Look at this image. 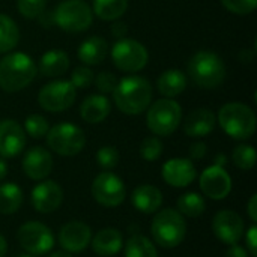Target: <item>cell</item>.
<instances>
[{
	"instance_id": "1",
	"label": "cell",
	"mask_w": 257,
	"mask_h": 257,
	"mask_svg": "<svg viewBox=\"0 0 257 257\" xmlns=\"http://www.w3.org/2000/svg\"><path fill=\"white\" fill-rule=\"evenodd\" d=\"M113 99L119 111L130 116L140 114L148 110L152 101V86L143 77H125L117 81L113 90Z\"/></svg>"
},
{
	"instance_id": "2",
	"label": "cell",
	"mask_w": 257,
	"mask_h": 257,
	"mask_svg": "<svg viewBox=\"0 0 257 257\" xmlns=\"http://www.w3.org/2000/svg\"><path fill=\"white\" fill-rule=\"evenodd\" d=\"M38 66L26 53H11L0 60V87L5 92H18L36 77Z\"/></svg>"
},
{
	"instance_id": "3",
	"label": "cell",
	"mask_w": 257,
	"mask_h": 257,
	"mask_svg": "<svg viewBox=\"0 0 257 257\" xmlns=\"http://www.w3.org/2000/svg\"><path fill=\"white\" fill-rule=\"evenodd\" d=\"M221 130L235 140H247L256 133L257 119L251 107L242 102L224 104L217 116Z\"/></svg>"
},
{
	"instance_id": "4",
	"label": "cell",
	"mask_w": 257,
	"mask_h": 257,
	"mask_svg": "<svg viewBox=\"0 0 257 257\" xmlns=\"http://www.w3.org/2000/svg\"><path fill=\"white\" fill-rule=\"evenodd\" d=\"M188 75L202 89H215L226 78L223 59L212 51H197L188 62Z\"/></svg>"
},
{
	"instance_id": "5",
	"label": "cell",
	"mask_w": 257,
	"mask_h": 257,
	"mask_svg": "<svg viewBox=\"0 0 257 257\" xmlns=\"http://www.w3.org/2000/svg\"><path fill=\"white\" fill-rule=\"evenodd\" d=\"M151 233L154 241L166 250L178 247L187 235V223L182 214H179L175 209H163L157 211L152 226H151Z\"/></svg>"
},
{
	"instance_id": "6",
	"label": "cell",
	"mask_w": 257,
	"mask_h": 257,
	"mask_svg": "<svg viewBox=\"0 0 257 257\" xmlns=\"http://www.w3.org/2000/svg\"><path fill=\"white\" fill-rule=\"evenodd\" d=\"M51 18L59 29L68 33H80L92 26L93 12L83 0H65L54 8Z\"/></svg>"
},
{
	"instance_id": "7",
	"label": "cell",
	"mask_w": 257,
	"mask_h": 257,
	"mask_svg": "<svg viewBox=\"0 0 257 257\" xmlns=\"http://www.w3.org/2000/svg\"><path fill=\"white\" fill-rule=\"evenodd\" d=\"M146 125L155 134L167 137L173 134L182 122V108L173 98H163L148 107Z\"/></svg>"
},
{
	"instance_id": "8",
	"label": "cell",
	"mask_w": 257,
	"mask_h": 257,
	"mask_svg": "<svg viewBox=\"0 0 257 257\" xmlns=\"http://www.w3.org/2000/svg\"><path fill=\"white\" fill-rule=\"evenodd\" d=\"M48 148L62 157H74L80 154L86 145L84 131L74 123H57L47 133Z\"/></svg>"
},
{
	"instance_id": "9",
	"label": "cell",
	"mask_w": 257,
	"mask_h": 257,
	"mask_svg": "<svg viewBox=\"0 0 257 257\" xmlns=\"http://www.w3.org/2000/svg\"><path fill=\"white\" fill-rule=\"evenodd\" d=\"M111 60L120 71L137 72L148 65L149 54L146 47L139 41L122 38L111 48Z\"/></svg>"
},
{
	"instance_id": "10",
	"label": "cell",
	"mask_w": 257,
	"mask_h": 257,
	"mask_svg": "<svg viewBox=\"0 0 257 257\" xmlns=\"http://www.w3.org/2000/svg\"><path fill=\"white\" fill-rule=\"evenodd\" d=\"M17 241L20 247L32 256H41L53 250L54 235L39 221H27L17 232Z\"/></svg>"
},
{
	"instance_id": "11",
	"label": "cell",
	"mask_w": 257,
	"mask_h": 257,
	"mask_svg": "<svg viewBox=\"0 0 257 257\" xmlns=\"http://www.w3.org/2000/svg\"><path fill=\"white\" fill-rule=\"evenodd\" d=\"M75 87L68 80L47 83L38 93L39 105L50 113H60L71 108L75 102Z\"/></svg>"
},
{
	"instance_id": "12",
	"label": "cell",
	"mask_w": 257,
	"mask_h": 257,
	"mask_svg": "<svg viewBox=\"0 0 257 257\" xmlns=\"http://www.w3.org/2000/svg\"><path fill=\"white\" fill-rule=\"evenodd\" d=\"M92 196L96 203L105 208H114L123 203L126 196V188L123 181L117 175L107 170L99 173L93 179Z\"/></svg>"
},
{
	"instance_id": "13",
	"label": "cell",
	"mask_w": 257,
	"mask_h": 257,
	"mask_svg": "<svg viewBox=\"0 0 257 257\" xmlns=\"http://www.w3.org/2000/svg\"><path fill=\"white\" fill-rule=\"evenodd\" d=\"M212 232L215 238L227 245L238 244L245 232L244 220L239 214L230 209H223L212 220Z\"/></svg>"
},
{
	"instance_id": "14",
	"label": "cell",
	"mask_w": 257,
	"mask_h": 257,
	"mask_svg": "<svg viewBox=\"0 0 257 257\" xmlns=\"http://www.w3.org/2000/svg\"><path fill=\"white\" fill-rule=\"evenodd\" d=\"M200 190L203 194L212 200H223L232 191V178L224 167L211 166L203 170L199 179Z\"/></svg>"
},
{
	"instance_id": "15",
	"label": "cell",
	"mask_w": 257,
	"mask_h": 257,
	"mask_svg": "<svg viewBox=\"0 0 257 257\" xmlns=\"http://www.w3.org/2000/svg\"><path fill=\"white\" fill-rule=\"evenodd\" d=\"M32 206L39 214H51L54 212L63 200V190L54 181H41L30 194Z\"/></svg>"
},
{
	"instance_id": "16",
	"label": "cell",
	"mask_w": 257,
	"mask_h": 257,
	"mask_svg": "<svg viewBox=\"0 0 257 257\" xmlns=\"http://www.w3.org/2000/svg\"><path fill=\"white\" fill-rule=\"evenodd\" d=\"M92 239L90 227L83 221H69L59 232V244L68 253L84 251Z\"/></svg>"
},
{
	"instance_id": "17",
	"label": "cell",
	"mask_w": 257,
	"mask_h": 257,
	"mask_svg": "<svg viewBox=\"0 0 257 257\" xmlns=\"http://www.w3.org/2000/svg\"><path fill=\"white\" fill-rule=\"evenodd\" d=\"M26 148V133L23 126L12 119L0 122V157L14 158Z\"/></svg>"
},
{
	"instance_id": "18",
	"label": "cell",
	"mask_w": 257,
	"mask_h": 257,
	"mask_svg": "<svg viewBox=\"0 0 257 257\" xmlns=\"http://www.w3.org/2000/svg\"><path fill=\"white\" fill-rule=\"evenodd\" d=\"M197 170L188 158H172L163 166V179L175 188H185L194 182Z\"/></svg>"
},
{
	"instance_id": "19",
	"label": "cell",
	"mask_w": 257,
	"mask_h": 257,
	"mask_svg": "<svg viewBox=\"0 0 257 257\" xmlns=\"http://www.w3.org/2000/svg\"><path fill=\"white\" fill-rule=\"evenodd\" d=\"M53 157L51 154L41 146L30 148L23 158V170L27 178L33 181H44L53 172Z\"/></svg>"
},
{
	"instance_id": "20",
	"label": "cell",
	"mask_w": 257,
	"mask_h": 257,
	"mask_svg": "<svg viewBox=\"0 0 257 257\" xmlns=\"http://www.w3.org/2000/svg\"><path fill=\"white\" fill-rule=\"evenodd\" d=\"M217 117L209 108H196L184 120V133L188 137H205L215 128Z\"/></svg>"
},
{
	"instance_id": "21",
	"label": "cell",
	"mask_w": 257,
	"mask_h": 257,
	"mask_svg": "<svg viewBox=\"0 0 257 257\" xmlns=\"http://www.w3.org/2000/svg\"><path fill=\"white\" fill-rule=\"evenodd\" d=\"M131 203L142 214H155L163 205V193L155 185L143 184L133 191Z\"/></svg>"
},
{
	"instance_id": "22",
	"label": "cell",
	"mask_w": 257,
	"mask_h": 257,
	"mask_svg": "<svg viewBox=\"0 0 257 257\" xmlns=\"http://www.w3.org/2000/svg\"><path fill=\"white\" fill-rule=\"evenodd\" d=\"M92 250L102 257H110L117 254L122 247H123V236L117 229L113 227H107L99 230L92 239Z\"/></svg>"
},
{
	"instance_id": "23",
	"label": "cell",
	"mask_w": 257,
	"mask_h": 257,
	"mask_svg": "<svg viewBox=\"0 0 257 257\" xmlns=\"http://www.w3.org/2000/svg\"><path fill=\"white\" fill-rule=\"evenodd\" d=\"M111 111V104L104 95H89L80 105L81 119L87 123H101L108 117Z\"/></svg>"
},
{
	"instance_id": "24",
	"label": "cell",
	"mask_w": 257,
	"mask_h": 257,
	"mask_svg": "<svg viewBox=\"0 0 257 257\" xmlns=\"http://www.w3.org/2000/svg\"><path fill=\"white\" fill-rule=\"evenodd\" d=\"M108 53V44L101 36H90L84 39L78 47V59L84 65H99L104 62Z\"/></svg>"
},
{
	"instance_id": "25",
	"label": "cell",
	"mask_w": 257,
	"mask_h": 257,
	"mask_svg": "<svg viewBox=\"0 0 257 257\" xmlns=\"http://www.w3.org/2000/svg\"><path fill=\"white\" fill-rule=\"evenodd\" d=\"M69 68V57L62 50H50L42 54L38 71L44 77H59L63 75Z\"/></svg>"
},
{
	"instance_id": "26",
	"label": "cell",
	"mask_w": 257,
	"mask_h": 257,
	"mask_svg": "<svg viewBox=\"0 0 257 257\" xmlns=\"http://www.w3.org/2000/svg\"><path fill=\"white\" fill-rule=\"evenodd\" d=\"M158 92L166 98H175L187 89V75L181 69H167L157 80Z\"/></svg>"
},
{
	"instance_id": "27",
	"label": "cell",
	"mask_w": 257,
	"mask_h": 257,
	"mask_svg": "<svg viewBox=\"0 0 257 257\" xmlns=\"http://www.w3.org/2000/svg\"><path fill=\"white\" fill-rule=\"evenodd\" d=\"M23 190L14 184V182H6L0 185V214L3 215H11L15 214L21 205H23Z\"/></svg>"
},
{
	"instance_id": "28",
	"label": "cell",
	"mask_w": 257,
	"mask_h": 257,
	"mask_svg": "<svg viewBox=\"0 0 257 257\" xmlns=\"http://www.w3.org/2000/svg\"><path fill=\"white\" fill-rule=\"evenodd\" d=\"M128 8V0H93V14L104 21L120 18Z\"/></svg>"
},
{
	"instance_id": "29",
	"label": "cell",
	"mask_w": 257,
	"mask_h": 257,
	"mask_svg": "<svg viewBox=\"0 0 257 257\" xmlns=\"http://www.w3.org/2000/svg\"><path fill=\"white\" fill-rule=\"evenodd\" d=\"M18 41H20L18 26L11 17L0 14V53L11 51L12 48L17 47Z\"/></svg>"
},
{
	"instance_id": "30",
	"label": "cell",
	"mask_w": 257,
	"mask_h": 257,
	"mask_svg": "<svg viewBox=\"0 0 257 257\" xmlns=\"http://www.w3.org/2000/svg\"><path fill=\"white\" fill-rule=\"evenodd\" d=\"M125 257H158V251L149 238L133 235L125 244Z\"/></svg>"
},
{
	"instance_id": "31",
	"label": "cell",
	"mask_w": 257,
	"mask_h": 257,
	"mask_svg": "<svg viewBox=\"0 0 257 257\" xmlns=\"http://www.w3.org/2000/svg\"><path fill=\"white\" fill-rule=\"evenodd\" d=\"M205 211H206V202L197 193H185L178 199V212L185 217L197 218Z\"/></svg>"
},
{
	"instance_id": "32",
	"label": "cell",
	"mask_w": 257,
	"mask_h": 257,
	"mask_svg": "<svg viewBox=\"0 0 257 257\" xmlns=\"http://www.w3.org/2000/svg\"><path fill=\"white\" fill-rule=\"evenodd\" d=\"M233 164L241 170H250L256 164V149L250 145H238L232 152Z\"/></svg>"
},
{
	"instance_id": "33",
	"label": "cell",
	"mask_w": 257,
	"mask_h": 257,
	"mask_svg": "<svg viewBox=\"0 0 257 257\" xmlns=\"http://www.w3.org/2000/svg\"><path fill=\"white\" fill-rule=\"evenodd\" d=\"M24 133L29 134L32 139H42L47 136L48 130H50V123L48 120L41 116V114H30L26 117L24 120Z\"/></svg>"
},
{
	"instance_id": "34",
	"label": "cell",
	"mask_w": 257,
	"mask_h": 257,
	"mask_svg": "<svg viewBox=\"0 0 257 257\" xmlns=\"http://www.w3.org/2000/svg\"><path fill=\"white\" fill-rule=\"evenodd\" d=\"M163 143L158 137H146L140 145V155L146 161H157L163 155Z\"/></svg>"
},
{
	"instance_id": "35",
	"label": "cell",
	"mask_w": 257,
	"mask_h": 257,
	"mask_svg": "<svg viewBox=\"0 0 257 257\" xmlns=\"http://www.w3.org/2000/svg\"><path fill=\"white\" fill-rule=\"evenodd\" d=\"M47 6V0H17L18 12L29 20L38 18Z\"/></svg>"
},
{
	"instance_id": "36",
	"label": "cell",
	"mask_w": 257,
	"mask_h": 257,
	"mask_svg": "<svg viewBox=\"0 0 257 257\" xmlns=\"http://www.w3.org/2000/svg\"><path fill=\"white\" fill-rule=\"evenodd\" d=\"M96 163L101 169L111 170L119 163V152L114 146H102L96 152Z\"/></svg>"
},
{
	"instance_id": "37",
	"label": "cell",
	"mask_w": 257,
	"mask_h": 257,
	"mask_svg": "<svg viewBox=\"0 0 257 257\" xmlns=\"http://www.w3.org/2000/svg\"><path fill=\"white\" fill-rule=\"evenodd\" d=\"M93 71L87 66H78L71 74V83L75 89H86L93 83Z\"/></svg>"
},
{
	"instance_id": "38",
	"label": "cell",
	"mask_w": 257,
	"mask_h": 257,
	"mask_svg": "<svg viewBox=\"0 0 257 257\" xmlns=\"http://www.w3.org/2000/svg\"><path fill=\"white\" fill-rule=\"evenodd\" d=\"M223 6L236 15H247L251 14L257 6V0H221Z\"/></svg>"
},
{
	"instance_id": "39",
	"label": "cell",
	"mask_w": 257,
	"mask_h": 257,
	"mask_svg": "<svg viewBox=\"0 0 257 257\" xmlns=\"http://www.w3.org/2000/svg\"><path fill=\"white\" fill-rule=\"evenodd\" d=\"M93 81H95L96 89H98L101 93H113V90H114V87H116V84H117L116 75L111 74V72H108V71L99 72V74L93 78Z\"/></svg>"
},
{
	"instance_id": "40",
	"label": "cell",
	"mask_w": 257,
	"mask_h": 257,
	"mask_svg": "<svg viewBox=\"0 0 257 257\" xmlns=\"http://www.w3.org/2000/svg\"><path fill=\"white\" fill-rule=\"evenodd\" d=\"M245 248L250 257H257V227L253 224L245 233Z\"/></svg>"
},
{
	"instance_id": "41",
	"label": "cell",
	"mask_w": 257,
	"mask_h": 257,
	"mask_svg": "<svg viewBox=\"0 0 257 257\" xmlns=\"http://www.w3.org/2000/svg\"><path fill=\"white\" fill-rule=\"evenodd\" d=\"M208 152V148L203 142H196L190 146V157L191 160H202Z\"/></svg>"
},
{
	"instance_id": "42",
	"label": "cell",
	"mask_w": 257,
	"mask_h": 257,
	"mask_svg": "<svg viewBox=\"0 0 257 257\" xmlns=\"http://www.w3.org/2000/svg\"><path fill=\"white\" fill-rule=\"evenodd\" d=\"M110 32H111V35H113L114 38L122 39V38H125L126 33H128V26H126L125 23H122V21H116V23L111 24Z\"/></svg>"
},
{
	"instance_id": "43",
	"label": "cell",
	"mask_w": 257,
	"mask_h": 257,
	"mask_svg": "<svg viewBox=\"0 0 257 257\" xmlns=\"http://www.w3.org/2000/svg\"><path fill=\"white\" fill-rule=\"evenodd\" d=\"M226 257H250L247 248H244L239 244H232L229 250L226 251Z\"/></svg>"
},
{
	"instance_id": "44",
	"label": "cell",
	"mask_w": 257,
	"mask_h": 257,
	"mask_svg": "<svg viewBox=\"0 0 257 257\" xmlns=\"http://www.w3.org/2000/svg\"><path fill=\"white\" fill-rule=\"evenodd\" d=\"M247 214L251 220L253 224H256L257 221V194H253L247 203Z\"/></svg>"
},
{
	"instance_id": "45",
	"label": "cell",
	"mask_w": 257,
	"mask_h": 257,
	"mask_svg": "<svg viewBox=\"0 0 257 257\" xmlns=\"http://www.w3.org/2000/svg\"><path fill=\"white\" fill-rule=\"evenodd\" d=\"M8 175V164L5 161V158L0 157V181H3Z\"/></svg>"
},
{
	"instance_id": "46",
	"label": "cell",
	"mask_w": 257,
	"mask_h": 257,
	"mask_svg": "<svg viewBox=\"0 0 257 257\" xmlns=\"http://www.w3.org/2000/svg\"><path fill=\"white\" fill-rule=\"evenodd\" d=\"M8 253V242L6 239L0 235V257H5Z\"/></svg>"
},
{
	"instance_id": "47",
	"label": "cell",
	"mask_w": 257,
	"mask_h": 257,
	"mask_svg": "<svg viewBox=\"0 0 257 257\" xmlns=\"http://www.w3.org/2000/svg\"><path fill=\"white\" fill-rule=\"evenodd\" d=\"M215 166H220V167H224L226 166V155L224 154H218L217 158H215Z\"/></svg>"
},
{
	"instance_id": "48",
	"label": "cell",
	"mask_w": 257,
	"mask_h": 257,
	"mask_svg": "<svg viewBox=\"0 0 257 257\" xmlns=\"http://www.w3.org/2000/svg\"><path fill=\"white\" fill-rule=\"evenodd\" d=\"M48 257H72V254L65 250H59V251H53Z\"/></svg>"
},
{
	"instance_id": "49",
	"label": "cell",
	"mask_w": 257,
	"mask_h": 257,
	"mask_svg": "<svg viewBox=\"0 0 257 257\" xmlns=\"http://www.w3.org/2000/svg\"><path fill=\"white\" fill-rule=\"evenodd\" d=\"M20 257H35V256H32V254H23V256H20Z\"/></svg>"
}]
</instances>
